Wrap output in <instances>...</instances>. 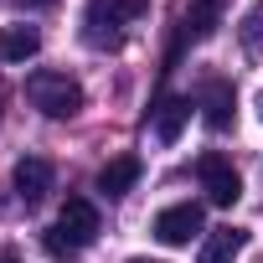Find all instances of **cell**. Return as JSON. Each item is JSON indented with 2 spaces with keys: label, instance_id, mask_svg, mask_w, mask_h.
I'll list each match as a JSON object with an SVG mask.
<instances>
[{
  "label": "cell",
  "instance_id": "13",
  "mask_svg": "<svg viewBox=\"0 0 263 263\" xmlns=\"http://www.w3.org/2000/svg\"><path fill=\"white\" fill-rule=\"evenodd\" d=\"M242 47H248L253 57L263 52V0H258V6H253V11L242 16Z\"/></svg>",
  "mask_w": 263,
  "mask_h": 263
},
{
  "label": "cell",
  "instance_id": "3",
  "mask_svg": "<svg viewBox=\"0 0 263 263\" xmlns=\"http://www.w3.org/2000/svg\"><path fill=\"white\" fill-rule=\"evenodd\" d=\"M165 248H186L191 237H201V206L196 201H181V206H165L160 217H155V227H150Z\"/></svg>",
  "mask_w": 263,
  "mask_h": 263
},
{
  "label": "cell",
  "instance_id": "15",
  "mask_svg": "<svg viewBox=\"0 0 263 263\" xmlns=\"http://www.w3.org/2000/svg\"><path fill=\"white\" fill-rule=\"evenodd\" d=\"M21 6H31V11H42V6H57V0H21Z\"/></svg>",
  "mask_w": 263,
  "mask_h": 263
},
{
  "label": "cell",
  "instance_id": "16",
  "mask_svg": "<svg viewBox=\"0 0 263 263\" xmlns=\"http://www.w3.org/2000/svg\"><path fill=\"white\" fill-rule=\"evenodd\" d=\"M129 263H160V258H129Z\"/></svg>",
  "mask_w": 263,
  "mask_h": 263
},
{
  "label": "cell",
  "instance_id": "5",
  "mask_svg": "<svg viewBox=\"0 0 263 263\" xmlns=\"http://www.w3.org/2000/svg\"><path fill=\"white\" fill-rule=\"evenodd\" d=\"M16 191H21V201H42L47 191H52V160H42V155H26V160H16Z\"/></svg>",
  "mask_w": 263,
  "mask_h": 263
},
{
  "label": "cell",
  "instance_id": "12",
  "mask_svg": "<svg viewBox=\"0 0 263 263\" xmlns=\"http://www.w3.org/2000/svg\"><path fill=\"white\" fill-rule=\"evenodd\" d=\"M232 88L227 83H206L201 88V119H206V129H227L232 124Z\"/></svg>",
  "mask_w": 263,
  "mask_h": 263
},
{
  "label": "cell",
  "instance_id": "17",
  "mask_svg": "<svg viewBox=\"0 0 263 263\" xmlns=\"http://www.w3.org/2000/svg\"><path fill=\"white\" fill-rule=\"evenodd\" d=\"M0 263H16V258H0Z\"/></svg>",
  "mask_w": 263,
  "mask_h": 263
},
{
  "label": "cell",
  "instance_id": "6",
  "mask_svg": "<svg viewBox=\"0 0 263 263\" xmlns=\"http://www.w3.org/2000/svg\"><path fill=\"white\" fill-rule=\"evenodd\" d=\"M83 42H88V47H98V52H103V47L114 52V47L124 42V36H119V21H114V11L103 6V0H93L88 16H83Z\"/></svg>",
  "mask_w": 263,
  "mask_h": 263
},
{
  "label": "cell",
  "instance_id": "8",
  "mask_svg": "<svg viewBox=\"0 0 263 263\" xmlns=\"http://www.w3.org/2000/svg\"><path fill=\"white\" fill-rule=\"evenodd\" d=\"M135 181H140V160H135V155H119V160H108V165L98 171V191H103V196H129Z\"/></svg>",
  "mask_w": 263,
  "mask_h": 263
},
{
  "label": "cell",
  "instance_id": "9",
  "mask_svg": "<svg viewBox=\"0 0 263 263\" xmlns=\"http://www.w3.org/2000/svg\"><path fill=\"white\" fill-rule=\"evenodd\" d=\"M186 119H191V103L186 98H160L155 103V140L160 145H176L181 129H186Z\"/></svg>",
  "mask_w": 263,
  "mask_h": 263
},
{
  "label": "cell",
  "instance_id": "7",
  "mask_svg": "<svg viewBox=\"0 0 263 263\" xmlns=\"http://www.w3.org/2000/svg\"><path fill=\"white\" fill-rule=\"evenodd\" d=\"M36 52H42V31H36V26L16 21V26L0 31V62H31Z\"/></svg>",
  "mask_w": 263,
  "mask_h": 263
},
{
  "label": "cell",
  "instance_id": "2",
  "mask_svg": "<svg viewBox=\"0 0 263 263\" xmlns=\"http://www.w3.org/2000/svg\"><path fill=\"white\" fill-rule=\"evenodd\" d=\"M196 176H201V191H206L212 206H232V201L242 196V181H237V171H232L222 155H201V160H196Z\"/></svg>",
  "mask_w": 263,
  "mask_h": 263
},
{
  "label": "cell",
  "instance_id": "10",
  "mask_svg": "<svg viewBox=\"0 0 263 263\" xmlns=\"http://www.w3.org/2000/svg\"><path fill=\"white\" fill-rule=\"evenodd\" d=\"M242 248H248V232H242V227H217V232H206V242H201V263H232Z\"/></svg>",
  "mask_w": 263,
  "mask_h": 263
},
{
  "label": "cell",
  "instance_id": "1",
  "mask_svg": "<svg viewBox=\"0 0 263 263\" xmlns=\"http://www.w3.org/2000/svg\"><path fill=\"white\" fill-rule=\"evenodd\" d=\"M26 98L31 108H42L47 119H72L83 108V88L67 78V72H31L26 78Z\"/></svg>",
  "mask_w": 263,
  "mask_h": 263
},
{
  "label": "cell",
  "instance_id": "14",
  "mask_svg": "<svg viewBox=\"0 0 263 263\" xmlns=\"http://www.w3.org/2000/svg\"><path fill=\"white\" fill-rule=\"evenodd\" d=\"M103 6L114 11V21H135V16L150 11V0H103Z\"/></svg>",
  "mask_w": 263,
  "mask_h": 263
},
{
  "label": "cell",
  "instance_id": "4",
  "mask_svg": "<svg viewBox=\"0 0 263 263\" xmlns=\"http://www.w3.org/2000/svg\"><path fill=\"white\" fill-rule=\"evenodd\" d=\"M57 232L72 242V248H88L98 237V206L83 201V196H67V206L57 212Z\"/></svg>",
  "mask_w": 263,
  "mask_h": 263
},
{
  "label": "cell",
  "instance_id": "11",
  "mask_svg": "<svg viewBox=\"0 0 263 263\" xmlns=\"http://www.w3.org/2000/svg\"><path fill=\"white\" fill-rule=\"evenodd\" d=\"M212 31H217V0H186L181 6V36L206 42Z\"/></svg>",
  "mask_w": 263,
  "mask_h": 263
}]
</instances>
